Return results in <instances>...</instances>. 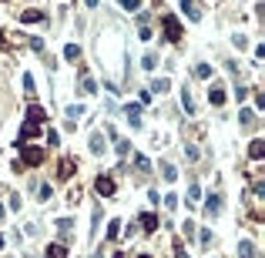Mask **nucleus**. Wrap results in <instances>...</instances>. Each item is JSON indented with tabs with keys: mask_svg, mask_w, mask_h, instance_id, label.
Returning <instances> with one entry per match:
<instances>
[{
	"mask_svg": "<svg viewBox=\"0 0 265 258\" xmlns=\"http://www.w3.org/2000/svg\"><path fill=\"white\" fill-rule=\"evenodd\" d=\"M118 4H121L124 10H138V7H141V0H118Z\"/></svg>",
	"mask_w": 265,
	"mask_h": 258,
	"instance_id": "nucleus-27",
	"label": "nucleus"
},
{
	"mask_svg": "<svg viewBox=\"0 0 265 258\" xmlns=\"http://www.w3.org/2000/svg\"><path fill=\"white\" fill-rule=\"evenodd\" d=\"M91 151H94V154L104 151V138H101V134H91Z\"/></svg>",
	"mask_w": 265,
	"mask_h": 258,
	"instance_id": "nucleus-16",
	"label": "nucleus"
},
{
	"mask_svg": "<svg viewBox=\"0 0 265 258\" xmlns=\"http://www.w3.org/2000/svg\"><path fill=\"white\" fill-rule=\"evenodd\" d=\"M27 121H31V124H44L47 121V111L41 108V104H31V108H27Z\"/></svg>",
	"mask_w": 265,
	"mask_h": 258,
	"instance_id": "nucleus-5",
	"label": "nucleus"
},
{
	"mask_svg": "<svg viewBox=\"0 0 265 258\" xmlns=\"http://www.w3.org/2000/svg\"><path fill=\"white\" fill-rule=\"evenodd\" d=\"M71 174H74V161H71V158H64V161H61V171H57V178H71Z\"/></svg>",
	"mask_w": 265,
	"mask_h": 258,
	"instance_id": "nucleus-11",
	"label": "nucleus"
},
{
	"mask_svg": "<svg viewBox=\"0 0 265 258\" xmlns=\"http://www.w3.org/2000/svg\"><path fill=\"white\" fill-rule=\"evenodd\" d=\"M141 68H144V70H155V68H158V57H155V54H144Z\"/></svg>",
	"mask_w": 265,
	"mask_h": 258,
	"instance_id": "nucleus-20",
	"label": "nucleus"
},
{
	"mask_svg": "<svg viewBox=\"0 0 265 258\" xmlns=\"http://www.w3.org/2000/svg\"><path fill=\"white\" fill-rule=\"evenodd\" d=\"M94 90H98V84H94L91 78H84V80H81V94H94Z\"/></svg>",
	"mask_w": 265,
	"mask_h": 258,
	"instance_id": "nucleus-21",
	"label": "nucleus"
},
{
	"mask_svg": "<svg viewBox=\"0 0 265 258\" xmlns=\"http://www.w3.org/2000/svg\"><path fill=\"white\" fill-rule=\"evenodd\" d=\"M138 222H141V228H144V232H158V214L144 212L141 218H138Z\"/></svg>",
	"mask_w": 265,
	"mask_h": 258,
	"instance_id": "nucleus-7",
	"label": "nucleus"
},
{
	"mask_svg": "<svg viewBox=\"0 0 265 258\" xmlns=\"http://www.w3.org/2000/svg\"><path fill=\"white\" fill-rule=\"evenodd\" d=\"M64 57H67V60H78V57H81V47L78 44H67L64 47Z\"/></svg>",
	"mask_w": 265,
	"mask_h": 258,
	"instance_id": "nucleus-17",
	"label": "nucleus"
},
{
	"mask_svg": "<svg viewBox=\"0 0 265 258\" xmlns=\"http://www.w3.org/2000/svg\"><path fill=\"white\" fill-rule=\"evenodd\" d=\"M0 47H7V34L4 30H0Z\"/></svg>",
	"mask_w": 265,
	"mask_h": 258,
	"instance_id": "nucleus-32",
	"label": "nucleus"
},
{
	"mask_svg": "<svg viewBox=\"0 0 265 258\" xmlns=\"http://www.w3.org/2000/svg\"><path fill=\"white\" fill-rule=\"evenodd\" d=\"M208 101L215 104V108H221V104H225V88H218V84H211V90H208Z\"/></svg>",
	"mask_w": 265,
	"mask_h": 258,
	"instance_id": "nucleus-8",
	"label": "nucleus"
},
{
	"mask_svg": "<svg viewBox=\"0 0 265 258\" xmlns=\"http://www.w3.org/2000/svg\"><path fill=\"white\" fill-rule=\"evenodd\" d=\"M181 108H185L188 114H195V101H191V94H188V90H181Z\"/></svg>",
	"mask_w": 265,
	"mask_h": 258,
	"instance_id": "nucleus-15",
	"label": "nucleus"
},
{
	"mask_svg": "<svg viewBox=\"0 0 265 258\" xmlns=\"http://www.w3.org/2000/svg\"><path fill=\"white\" fill-rule=\"evenodd\" d=\"M255 258H258V255H255Z\"/></svg>",
	"mask_w": 265,
	"mask_h": 258,
	"instance_id": "nucleus-38",
	"label": "nucleus"
},
{
	"mask_svg": "<svg viewBox=\"0 0 265 258\" xmlns=\"http://www.w3.org/2000/svg\"><path fill=\"white\" fill-rule=\"evenodd\" d=\"M24 161H27L31 168L44 164V148H27V151H24Z\"/></svg>",
	"mask_w": 265,
	"mask_h": 258,
	"instance_id": "nucleus-3",
	"label": "nucleus"
},
{
	"mask_svg": "<svg viewBox=\"0 0 265 258\" xmlns=\"http://www.w3.org/2000/svg\"><path fill=\"white\" fill-rule=\"evenodd\" d=\"M138 258H151V255H138Z\"/></svg>",
	"mask_w": 265,
	"mask_h": 258,
	"instance_id": "nucleus-36",
	"label": "nucleus"
},
{
	"mask_svg": "<svg viewBox=\"0 0 265 258\" xmlns=\"http://www.w3.org/2000/svg\"><path fill=\"white\" fill-rule=\"evenodd\" d=\"M84 4H88V7H98V4H101V0H84Z\"/></svg>",
	"mask_w": 265,
	"mask_h": 258,
	"instance_id": "nucleus-33",
	"label": "nucleus"
},
{
	"mask_svg": "<svg viewBox=\"0 0 265 258\" xmlns=\"http://www.w3.org/2000/svg\"><path fill=\"white\" fill-rule=\"evenodd\" d=\"M255 255H258V252H255L252 242H242V245H238V258H255Z\"/></svg>",
	"mask_w": 265,
	"mask_h": 258,
	"instance_id": "nucleus-13",
	"label": "nucleus"
},
{
	"mask_svg": "<svg viewBox=\"0 0 265 258\" xmlns=\"http://www.w3.org/2000/svg\"><path fill=\"white\" fill-rule=\"evenodd\" d=\"M161 27H165V37H168V40H181V24H178L175 14H165Z\"/></svg>",
	"mask_w": 265,
	"mask_h": 258,
	"instance_id": "nucleus-1",
	"label": "nucleus"
},
{
	"mask_svg": "<svg viewBox=\"0 0 265 258\" xmlns=\"http://www.w3.org/2000/svg\"><path fill=\"white\" fill-rule=\"evenodd\" d=\"M71 224H74L71 218H61V222H57V232H61V235H67V232H71Z\"/></svg>",
	"mask_w": 265,
	"mask_h": 258,
	"instance_id": "nucleus-25",
	"label": "nucleus"
},
{
	"mask_svg": "<svg viewBox=\"0 0 265 258\" xmlns=\"http://www.w3.org/2000/svg\"><path fill=\"white\" fill-rule=\"evenodd\" d=\"M44 17H47L44 10H24V14H21V20H24V24H41Z\"/></svg>",
	"mask_w": 265,
	"mask_h": 258,
	"instance_id": "nucleus-10",
	"label": "nucleus"
},
{
	"mask_svg": "<svg viewBox=\"0 0 265 258\" xmlns=\"http://www.w3.org/2000/svg\"><path fill=\"white\" fill-rule=\"evenodd\" d=\"M165 208H168V212H175V208H178V198H175V194H165Z\"/></svg>",
	"mask_w": 265,
	"mask_h": 258,
	"instance_id": "nucleus-29",
	"label": "nucleus"
},
{
	"mask_svg": "<svg viewBox=\"0 0 265 258\" xmlns=\"http://www.w3.org/2000/svg\"><path fill=\"white\" fill-rule=\"evenodd\" d=\"M121 235V222H111L108 224V238H118Z\"/></svg>",
	"mask_w": 265,
	"mask_h": 258,
	"instance_id": "nucleus-26",
	"label": "nucleus"
},
{
	"mask_svg": "<svg viewBox=\"0 0 265 258\" xmlns=\"http://www.w3.org/2000/svg\"><path fill=\"white\" fill-rule=\"evenodd\" d=\"M181 10L188 14V20H201V10H198L195 0H181Z\"/></svg>",
	"mask_w": 265,
	"mask_h": 258,
	"instance_id": "nucleus-6",
	"label": "nucleus"
},
{
	"mask_svg": "<svg viewBox=\"0 0 265 258\" xmlns=\"http://www.w3.org/2000/svg\"><path fill=\"white\" fill-rule=\"evenodd\" d=\"M134 164H138V171H151V161H148V158H141V154L134 158Z\"/></svg>",
	"mask_w": 265,
	"mask_h": 258,
	"instance_id": "nucleus-24",
	"label": "nucleus"
},
{
	"mask_svg": "<svg viewBox=\"0 0 265 258\" xmlns=\"http://www.w3.org/2000/svg\"><path fill=\"white\" fill-rule=\"evenodd\" d=\"M168 88H171V80H168V78H158L155 84H151V90H158V94H165Z\"/></svg>",
	"mask_w": 265,
	"mask_h": 258,
	"instance_id": "nucleus-18",
	"label": "nucleus"
},
{
	"mask_svg": "<svg viewBox=\"0 0 265 258\" xmlns=\"http://www.w3.org/2000/svg\"><path fill=\"white\" fill-rule=\"evenodd\" d=\"M94 188H98L101 198H114V191H118V188H114V178H104V174L94 181Z\"/></svg>",
	"mask_w": 265,
	"mask_h": 258,
	"instance_id": "nucleus-2",
	"label": "nucleus"
},
{
	"mask_svg": "<svg viewBox=\"0 0 265 258\" xmlns=\"http://www.w3.org/2000/svg\"><path fill=\"white\" fill-rule=\"evenodd\" d=\"M195 78L208 80V78H211V68H208V64H198V68H195Z\"/></svg>",
	"mask_w": 265,
	"mask_h": 258,
	"instance_id": "nucleus-22",
	"label": "nucleus"
},
{
	"mask_svg": "<svg viewBox=\"0 0 265 258\" xmlns=\"http://www.w3.org/2000/svg\"><path fill=\"white\" fill-rule=\"evenodd\" d=\"M198 198H201V188H198V184H188V198H185V202H191V204H195Z\"/></svg>",
	"mask_w": 265,
	"mask_h": 258,
	"instance_id": "nucleus-19",
	"label": "nucleus"
},
{
	"mask_svg": "<svg viewBox=\"0 0 265 258\" xmlns=\"http://www.w3.org/2000/svg\"><path fill=\"white\" fill-rule=\"evenodd\" d=\"M238 118H242V124H245V128H248V124L255 121V114H252V111H242V114H238Z\"/></svg>",
	"mask_w": 265,
	"mask_h": 258,
	"instance_id": "nucleus-30",
	"label": "nucleus"
},
{
	"mask_svg": "<svg viewBox=\"0 0 265 258\" xmlns=\"http://www.w3.org/2000/svg\"><path fill=\"white\" fill-rule=\"evenodd\" d=\"M161 174H165V181H175V178H178L175 164H161Z\"/></svg>",
	"mask_w": 265,
	"mask_h": 258,
	"instance_id": "nucleus-23",
	"label": "nucleus"
},
{
	"mask_svg": "<svg viewBox=\"0 0 265 258\" xmlns=\"http://www.w3.org/2000/svg\"><path fill=\"white\" fill-rule=\"evenodd\" d=\"M31 47L37 50V54H41V50H44V40H41V37H31Z\"/></svg>",
	"mask_w": 265,
	"mask_h": 258,
	"instance_id": "nucleus-31",
	"label": "nucleus"
},
{
	"mask_svg": "<svg viewBox=\"0 0 265 258\" xmlns=\"http://www.w3.org/2000/svg\"><path fill=\"white\" fill-rule=\"evenodd\" d=\"M205 212H208V214H218L221 212V198H218V194H211L208 202H205Z\"/></svg>",
	"mask_w": 265,
	"mask_h": 258,
	"instance_id": "nucleus-12",
	"label": "nucleus"
},
{
	"mask_svg": "<svg viewBox=\"0 0 265 258\" xmlns=\"http://www.w3.org/2000/svg\"><path fill=\"white\" fill-rule=\"evenodd\" d=\"M0 248H4V235H0Z\"/></svg>",
	"mask_w": 265,
	"mask_h": 258,
	"instance_id": "nucleus-35",
	"label": "nucleus"
},
{
	"mask_svg": "<svg viewBox=\"0 0 265 258\" xmlns=\"http://www.w3.org/2000/svg\"><path fill=\"white\" fill-rule=\"evenodd\" d=\"M0 222H4V204H0Z\"/></svg>",
	"mask_w": 265,
	"mask_h": 258,
	"instance_id": "nucleus-34",
	"label": "nucleus"
},
{
	"mask_svg": "<svg viewBox=\"0 0 265 258\" xmlns=\"http://www.w3.org/2000/svg\"><path fill=\"white\" fill-rule=\"evenodd\" d=\"M37 134H41V124H31V121H27L21 128V141H17V148H24V141H31V138H37Z\"/></svg>",
	"mask_w": 265,
	"mask_h": 258,
	"instance_id": "nucleus-4",
	"label": "nucleus"
},
{
	"mask_svg": "<svg viewBox=\"0 0 265 258\" xmlns=\"http://www.w3.org/2000/svg\"><path fill=\"white\" fill-rule=\"evenodd\" d=\"M24 94H34V78L31 74H24Z\"/></svg>",
	"mask_w": 265,
	"mask_h": 258,
	"instance_id": "nucleus-28",
	"label": "nucleus"
},
{
	"mask_svg": "<svg viewBox=\"0 0 265 258\" xmlns=\"http://www.w3.org/2000/svg\"><path fill=\"white\" fill-rule=\"evenodd\" d=\"M114 258H124V255H114Z\"/></svg>",
	"mask_w": 265,
	"mask_h": 258,
	"instance_id": "nucleus-37",
	"label": "nucleus"
},
{
	"mask_svg": "<svg viewBox=\"0 0 265 258\" xmlns=\"http://www.w3.org/2000/svg\"><path fill=\"white\" fill-rule=\"evenodd\" d=\"M248 154H252L255 161H262V158H265V141H262V138H255V141H252V148H248Z\"/></svg>",
	"mask_w": 265,
	"mask_h": 258,
	"instance_id": "nucleus-9",
	"label": "nucleus"
},
{
	"mask_svg": "<svg viewBox=\"0 0 265 258\" xmlns=\"http://www.w3.org/2000/svg\"><path fill=\"white\" fill-rule=\"evenodd\" d=\"M47 258H67V248L64 245H51L47 248Z\"/></svg>",
	"mask_w": 265,
	"mask_h": 258,
	"instance_id": "nucleus-14",
	"label": "nucleus"
}]
</instances>
